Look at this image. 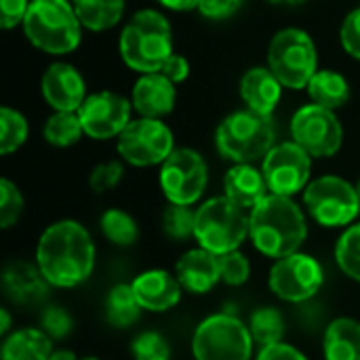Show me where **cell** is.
<instances>
[{"instance_id":"1","label":"cell","mask_w":360,"mask_h":360,"mask_svg":"<svg viewBox=\"0 0 360 360\" xmlns=\"http://www.w3.org/2000/svg\"><path fill=\"white\" fill-rule=\"evenodd\" d=\"M36 266L53 287L82 285L95 268V245L89 230L74 219L49 226L38 240Z\"/></svg>"},{"instance_id":"2","label":"cell","mask_w":360,"mask_h":360,"mask_svg":"<svg viewBox=\"0 0 360 360\" xmlns=\"http://www.w3.org/2000/svg\"><path fill=\"white\" fill-rule=\"evenodd\" d=\"M251 230L255 247L274 259L297 253L308 236V226L302 209L289 198L278 194H266L251 209Z\"/></svg>"},{"instance_id":"3","label":"cell","mask_w":360,"mask_h":360,"mask_svg":"<svg viewBox=\"0 0 360 360\" xmlns=\"http://www.w3.org/2000/svg\"><path fill=\"white\" fill-rule=\"evenodd\" d=\"M122 61L141 74L160 72L173 55V30L169 19L152 8H143L131 17L120 34Z\"/></svg>"},{"instance_id":"4","label":"cell","mask_w":360,"mask_h":360,"mask_svg":"<svg viewBox=\"0 0 360 360\" xmlns=\"http://www.w3.org/2000/svg\"><path fill=\"white\" fill-rule=\"evenodd\" d=\"M82 23L68 0H32L23 19L27 40L49 55H65L78 49Z\"/></svg>"},{"instance_id":"5","label":"cell","mask_w":360,"mask_h":360,"mask_svg":"<svg viewBox=\"0 0 360 360\" xmlns=\"http://www.w3.org/2000/svg\"><path fill=\"white\" fill-rule=\"evenodd\" d=\"M274 127L270 116H262L253 110H238L224 118L215 133V146L226 160L234 165H253L264 160L276 146Z\"/></svg>"},{"instance_id":"6","label":"cell","mask_w":360,"mask_h":360,"mask_svg":"<svg viewBox=\"0 0 360 360\" xmlns=\"http://www.w3.org/2000/svg\"><path fill=\"white\" fill-rule=\"evenodd\" d=\"M251 230V219L245 209L232 202L228 196H217L196 211V232L194 238L202 249L226 255L230 251H238Z\"/></svg>"},{"instance_id":"7","label":"cell","mask_w":360,"mask_h":360,"mask_svg":"<svg viewBox=\"0 0 360 360\" xmlns=\"http://www.w3.org/2000/svg\"><path fill=\"white\" fill-rule=\"evenodd\" d=\"M316 44L308 32L300 27H285L274 34L268 46V68L287 89H308L312 76L319 72Z\"/></svg>"},{"instance_id":"8","label":"cell","mask_w":360,"mask_h":360,"mask_svg":"<svg viewBox=\"0 0 360 360\" xmlns=\"http://www.w3.org/2000/svg\"><path fill=\"white\" fill-rule=\"evenodd\" d=\"M253 338L232 314H213L205 319L192 338L196 360H251Z\"/></svg>"},{"instance_id":"9","label":"cell","mask_w":360,"mask_h":360,"mask_svg":"<svg viewBox=\"0 0 360 360\" xmlns=\"http://www.w3.org/2000/svg\"><path fill=\"white\" fill-rule=\"evenodd\" d=\"M304 205L308 213L327 228L348 226L360 213L356 188L338 175H325L310 181L304 190Z\"/></svg>"},{"instance_id":"10","label":"cell","mask_w":360,"mask_h":360,"mask_svg":"<svg viewBox=\"0 0 360 360\" xmlns=\"http://www.w3.org/2000/svg\"><path fill=\"white\" fill-rule=\"evenodd\" d=\"M293 141L312 158H329L344 143V129L333 110L316 103L302 105L291 118Z\"/></svg>"},{"instance_id":"11","label":"cell","mask_w":360,"mask_h":360,"mask_svg":"<svg viewBox=\"0 0 360 360\" xmlns=\"http://www.w3.org/2000/svg\"><path fill=\"white\" fill-rule=\"evenodd\" d=\"M207 179L209 171L205 158L190 148L175 150L160 165V188L171 205L192 207L200 200Z\"/></svg>"},{"instance_id":"12","label":"cell","mask_w":360,"mask_h":360,"mask_svg":"<svg viewBox=\"0 0 360 360\" xmlns=\"http://www.w3.org/2000/svg\"><path fill=\"white\" fill-rule=\"evenodd\" d=\"M171 129L156 118H137L118 137V154L133 167L162 165L173 152Z\"/></svg>"},{"instance_id":"13","label":"cell","mask_w":360,"mask_h":360,"mask_svg":"<svg viewBox=\"0 0 360 360\" xmlns=\"http://www.w3.org/2000/svg\"><path fill=\"white\" fill-rule=\"evenodd\" d=\"M262 173L270 194L291 198L304 188H308L312 173V156L295 141H285L274 146L266 154L262 162Z\"/></svg>"},{"instance_id":"14","label":"cell","mask_w":360,"mask_h":360,"mask_svg":"<svg viewBox=\"0 0 360 360\" xmlns=\"http://www.w3.org/2000/svg\"><path fill=\"white\" fill-rule=\"evenodd\" d=\"M268 283L276 297L300 304L319 293L323 285V268L312 255L293 253L272 266Z\"/></svg>"},{"instance_id":"15","label":"cell","mask_w":360,"mask_h":360,"mask_svg":"<svg viewBox=\"0 0 360 360\" xmlns=\"http://www.w3.org/2000/svg\"><path fill=\"white\" fill-rule=\"evenodd\" d=\"M133 103L118 93L99 91L84 99L78 110V118L82 122L84 135L91 139H112L120 137V133L131 122Z\"/></svg>"},{"instance_id":"16","label":"cell","mask_w":360,"mask_h":360,"mask_svg":"<svg viewBox=\"0 0 360 360\" xmlns=\"http://www.w3.org/2000/svg\"><path fill=\"white\" fill-rule=\"evenodd\" d=\"M42 97L55 112H78L89 95L82 74L59 61L49 65L42 76Z\"/></svg>"},{"instance_id":"17","label":"cell","mask_w":360,"mask_h":360,"mask_svg":"<svg viewBox=\"0 0 360 360\" xmlns=\"http://www.w3.org/2000/svg\"><path fill=\"white\" fill-rule=\"evenodd\" d=\"M175 99H177L175 82H171L160 72L141 74V78L135 82L131 93V103L141 118L160 120L162 116L173 112Z\"/></svg>"},{"instance_id":"18","label":"cell","mask_w":360,"mask_h":360,"mask_svg":"<svg viewBox=\"0 0 360 360\" xmlns=\"http://www.w3.org/2000/svg\"><path fill=\"white\" fill-rule=\"evenodd\" d=\"M133 293L139 306L148 312H167L175 308L181 300V283L167 270H148L139 274L133 283Z\"/></svg>"},{"instance_id":"19","label":"cell","mask_w":360,"mask_h":360,"mask_svg":"<svg viewBox=\"0 0 360 360\" xmlns=\"http://www.w3.org/2000/svg\"><path fill=\"white\" fill-rule=\"evenodd\" d=\"M177 281L181 287L194 295L209 293L221 281V262L219 255L207 249H192L184 253L177 262Z\"/></svg>"},{"instance_id":"20","label":"cell","mask_w":360,"mask_h":360,"mask_svg":"<svg viewBox=\"0 0 360 360\" xmlns=\"http://www.w3.org/2000/svg\"><path fill=\"white\" fill-rule=\"evenodd\" d=\"M283 95L281 80L270 72V68H251L240 78V97L247 103V110H253L262 116H270Z\"/></svg>"},{"instance_id":"21","label":"cell","mask_w":360,"mask_h":360,"mask_svg":"<svg viewBox=\"0 0 360 360\" xmlns=\"http://www.w3.org/2000/svg\"><path fill=\"white\" fill-rule=\"evenodd\" d=\"M2 285L8 297L17 304H36L46 295L49 283L38 266L27 262H13L4 268Z\"/></svg>"},{"instance_id":"22","label":"cell","mask_w":360,"mask_h":360,"mask_svg":"<svg viewBox=\"0 0 360 360\" xmlns=\"http://www.w3.org/2000/svg\"><path fill=\"white\" fill-rule=\"evenodd\" d=\"M224 188L226 196L243 209H253L270 192L264 173L253 165H234L224 177Z\"/></svg>"},{"instance_id":"23","label":"cell","mask_w":360,"mask_h":360,"mask_svg":"<svg viewBox=\"0 0 360 360\" xmlns=\"http://www.w3.org/2000/svg\"><path fill=\"white\" fill-rule=\"evenodd\" d=\"M325 360H360V323L354 319H335L323 340Z\"/></svg>"},{"instance_id":"24","label":"cell","mask_w":360,"mask_h":360,"mask_svg":"<svg viewBox=\"0 0 360 360\" xmlns=\"http://www.w3.org/2000/svg\"><path fill=\"white\" fill-rule=\"evenodd\" d=\"M51 338L42 329H19L2 344V360H49Z\"/></svg>"},{"instance_id":"25","label":"cell","mask_w":360,"mask_h":360,"mask_svg":"<svg viewBox=\"0 0 360 360\" xmlns=\"http://www.w3.org/2000/svg\"><path fill=\"white\" fill-rule=\"evenodd\" d=\"M308 95H310L312 103L323 105L327 110H338L348 103L350 84L340 72L319 70L308 84Z\"/></svg>"},{"instance_id":"26","label":"cell","mask_w":360,"mask_h":360,"mask_svg":"<svg viewBox=\"0 0 360 360\" xmlns=\"http://www.w3.org/2000/svg\"><path fill=\"white\" fill-rule=\"evenodd\" d=\"M82 27L103 32L114 27L124 13L127 0H72Z\"/></svg>"},{"instance_id":"27","label":"cell","mask_w":360,"mask_h":360,"mask_svg":"<svg viewBox=\"0 0 360 360\" xmlns=\"http://www.w3.org/2000/svg\"><path fill=\"white\" fill-rule=\"evenodd\" d=\"M141 306L133 293L131 285H116L112 287V291L108 293L105 300V319L112 327L116 329H127L133 323L139 321L141 314Z\"/></svg>"},{"instance_id":"28","label":"cell","mask_w":360,"mask_h":360,"mask_svg":"<svg viewBox=\"0 0 360 360\" xmlns=\"http://www.w3.org/2000/svg\"><path fill=\"white\" fill-rule=\"evenodd\" d=\"M84 129L78 112H55L42 129L44 139L55 148H70L82 137Z\"/></svg>"},{"instance_id":"29","label":"cell","mask_w":360,"mask_h":360,"mask_svg":"<svg viewBox=\"0 0 360 360\" xmlns=\"http://www.w3.org/2000/svg\"><path fill=\"white\" fill-rule=\"evenodd\" d=\"M249 331L253 342H257L262 348L281 344L285 338V319L276 308H259L251 316Z\"/></svg>"},{"instance_id":"30","label":"cell","mask_w":360,"mask_h":360,"mask_svg":"<svg viewBox=\"0 0 360 360\" xmlns=\"http://www.w3.org/2000/svg\"><path fill=\"white\" fill-rule=\"evenodd\" d=\"M101 232L103 236L112 243V245H118V247H129L137 240V221L127 213V211H120V209H110L101 215Z\"/></svg>"},{"instance_id":"31","label":"cell","mask_w":360,"mask_h":360,"mask_svg":"<svg viewBox=\"0 0 360 360\" xmlns=\"http://www.w3.org/2000/svg\"><path fill=\"white\" fill-rule=\"evenodd\" d=\"M27 139V120L21 112L13 108L0 110V154H13L17 152Z\"/></svg>"},{"instance_id":"32","label":"cell","mask_w":360,"mask_h":360,"mask_svg":"<svg viewBox=\"0 0 360 360\" xmlns=\"http://www.w3.org/2000/svg\"><path fill=\"white\" fill-rule=\"evenodd\" d=\"M335 259L342 272L360 283V224L350 226L335 245Z\"/></svg>"},{"instance_id":"33","label":"cell","mask_w":360,"mask_h":360,"mask_svg":"<svg viewBox=\"0 0 360 360\" xmlns=\"http://www.w3.org/2000/svg\"><path fill=\"white\" fill-rule=\"evenodd\" d=\"M162 230L175 240H186L196 232V211L184 205H169L162 211Z\"/></svg>"},{"instance_id":"34","label":"cell","mask_w":360,"mask_h":360,"mask_svg":"<svg viewBox=\"0 0 360 360\" xmlns=\"http://www.w3.org/2000/svg\"><path fill=\"white\" fill-rule=\"evenodd\" d=\"M131 354L135 360H169L171 359V348L160 333L143 331L133 340Z\"/></svg>"},{"instance_id":"35","label":"cell","mask_w":360,"mask_h":360,"mask_svg":"<svg viewBox=\"0 0 360 360\" xmlns=\"http://www.w3.org/2000/svg\"><path fill=\"white\" fill-rule=\"evenodd\" d=\"M21 213H23V196L19 188L8 179H0V226L4 230L11 228L13 224H17Z\"/></svg>"},{"instance_id":"36","label":"cell","mask_w":360,"mask_h":360,"mask_svg":"<svg viewBox=\"0 0 360 360\" xmlns=\"http://www.w3.org/2000/svg\"><path fill=\"white\" fill-rule=\"evenodd\" d=\"M221 262V281L230 287L245 285L251 274V264L240 251H230L226 255H219Z\"/></svg>"},{"instance_id":"37","label":"cell","mask_w":360,"mask_h":360,"mask_svg":"<svg viewBox=\"0 0 360 360\" xmlns=\"http://www.w3.org/2000/svg\"><path fill=\"white\" fill-rule=\"evenodd\" d=\"M124 175V169L118 160H110V162H101L93 169L91 177H89V184H91V190L97 192V194H103L112 188L118 186V181L122 179Z\"/></svg>"},{"instance_id":"38","label":"cell","mask_w":360,"mask_h":360,"mask_svg":"<svg viewBox=\"0 0 360 360\" xmlns=\"http://www.w3.org/2000/svg\"><path fill=\"white\" fill-rule=\"evenodd\" d=\"M74 321L68 314V310L59 308V306H49L42 312V331L51 338V340H63L72 333Z\"/></svg>"},{"instance_id":"39","label":"cell","mask_w":360,"mask_h":360,"mask_svg":"<svg viewBox=\"0 0 360 360\" xmlns=\"http://www.w3.org/2000/svg\"><path fill=\"white\" fill-rule=\"evenodd\" d=\"M340 38H342V46L346 49V53L354 59H360V6L346 15Z\"/></svg>"},{"instance_id":"40","label":"cell","mask_w":360,"mask_h":360,"mask_svg":"<svg viewBox=\"0 0 360 360\" xmlns=\"http://www.w3.org/2000/svg\"><path fill=\"white\" fill-rule=\"evenodd\" d=\"M32 0H0V25L11 30L23 23Z\"/></svg>"},{"instance_id":"41","label":"cell","mask_w":360,"mask_h":360,"mask_svg":"<svg viewBox=\"0 0 360 360\" xmlns=\"http://www.w3.org/2000/svg\"><path fill=\"white\" fill-rule=\"evenodd\" d=\"M243 0H198V11L207 19H228L240 8Z\"/></svg>"},{"instance_id":"42","label":"cell","mask_w":360,"mask_h":360,"mask_svg":"<svg viewBox=\"0 0 360 360\" xmlns=\"http://www.w3.org/2000/svg\"><path fill=\"white\" fill-rule=\"evenodd\" d=\"M160 74H165L171 82H184L188 76H190V63H188V59L184 57V55H177V53H173L167 61H165V65H162V70H160Z\"/></svg>"},{"instance_id":"43","label":"cell","mask_w":360,"mask_h":360,"mask_svg":"<svg viewBox=\"0 0 360 360\" xmlns=\"http://www.w3.org/2000/svg\"><path fill=\"white\" fill-rule=\"evenodd\" d=\"M257 360H308L297 348L289 346V344H274V346H266L259 350Z\"/></svg>"},{"instance_id":"44","label":"cell","mask_w":360,"mask_h":360,"mask_svg":"<svg viewBox=\"0 0 360 360\" xmlns=\"http://www.w3.org/2000/svg\"><path fill=\"white\" fill-rule=\"evenodd\" d=\"M171 11H190L198 6V0H156Z\"/></svg>"},{"instance_id":"45","label":"cell","mask_w":360,"mask_h":360,"mask_svg":"<svg viewBox=\"0 0 360 360\" xmlns=\"http://www.w3.org/2000/svg\"><path fill=\"white\" fill-rule=\"evenodd\" d=\"M0 319H2V323H0V335H6V331L11 329V316H8V310H0Z\"/></svg>"},{"instance_id":"46","label":"cell","mask_w":360,"mask_h":360,"mask_svg":"<svg viewBox=\"0 0 360 360\" xmlns=\"http://www.w3.org/2000/svg\"><path fill=\"white\" fill-rule=\"evenodd\" d=\"M49 360H78L74 356V352H70V350H57V352H53Z\"/></svg>"},{"instance_id":"47","label":"cell","mask_w":360,"mask_h":360,"mask_svg":"<svg viewBox=\"0 0 360 360\" xmlns=\"http://www.w3.org/2000/svg\"><path fill=\"white\" fill-rule=\"evenodd\" d=\"M268 2H272V4H283V6H295V4H302V2H306V0H268Z\"/></svg>"},{"instance_id":"48","label":"cell","mask_w":360,"mask_h":360,"mask_svg":"<svg viewBox=\"0 0 360 360\" xmlns=\"http://www.w3.org/2000/svg\"><path fill=\"white\" fill-rule=\"evenodd\" d=\"M80 360H99L97 356H84V359H80Z\"/></svg>"},{"instance_id":"49","label":"cell","mask_w":360,"mask_h":360,"mask_svg":"<svg viewBox=\"0 0 360 360\" xmlns=\"http://www.w3.org/2000/svg\"><path fill=\"white\" fill-rule=\"evenodd\" d=\"M356 192H359V200H360V179H359V186H356Z\"/></svg>"}]
</instances>
